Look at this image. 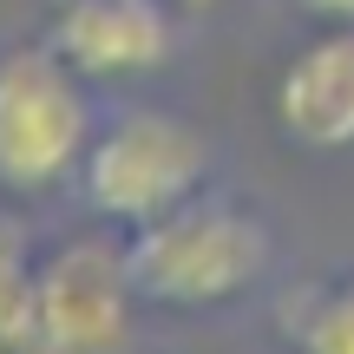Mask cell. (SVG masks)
I'll return each instance as SVG.
<instances>
[{
  "mask_svg": "<svg viewBox=\"0 0 354 354\" xmlns=\"http://www.w3.org/2000/svg\"><path fill=\"white\" fill-rule=\"evenodd\" d=\"M269 223L243 203L190 197L125 236V276L151 308H216L269 276Z\"/></svg>",
  "mask_w": 354,
  "mask_h": 354,
  "instance_id": "1",
  "label": "cell"
},
{
  "mask_svg": "<svg viewBox=\"0 0 354 354\" xmlns=\"http://www.w3.org/2000/svg\"><path fill=\"white\" fill-rule=\"evenodd\" d=\"M289 342L295 354H354V282L308 289L289 315Z\"/></svg>",
  "mask_w": 354,
  "mask_h": 354,
  "instance_id": "7",
  "label": "cell"
},
{
  "mask_svg": "<svg viewBox=\"0 0 354 354\" xmlns=\"http://www.w3.org/2000/svg\"><path fill=\"white\" fill-rule=\"evenodd\" d=\"M86 145V79L59 59V46H13L0 59V190H53L66 171H79Z\"/></svg>",
  "mask_w": 354,
  "mask_h": 354,
  "instance_id": "2",
  "label": "cell"
},
{
  "mask_svg": "<svg viewBox=\"0 0 354 354\" xmlns=\"http://www.w3.org/2000/svg\"><path fill=\"white\" fill-rule=\"evenodd\" d=\"M276 118L308 151L354 145V26H328L308 39L276 79Z\"/></svg>",
  "mask_w": 354,
  "mask_h": 354,
  "instance_id": "6",
  "label": "cell"
},
{
  "mask_svg": "<svg viewBox=\"0 0 354 354\" xmlns=\"http://www.w3.org/2000/svg\"><path fill=\"white\" fill-rule=\"evenodd\" d=\"M0 354H7V348H0Z\"/></svg>",
  "mask_w": 354,
  "mask_h": 354,
  "instance_id": "12",
  "label": "cell"
},
{
  "mask_svg": "<svg viewBox=\"0 0 354 354\" xmlns=\"http://www.w3.org/2000/svg\"><path fill=\"white\" fill-rule=\"evenodd\" d=\"M171 7H190V13H197V7H216V0H171Z\"/></svg>",
  "mask_w": 354,
  "mask_h": 354,
  "instance_id": "11",
  "label": "cell"
},
{
  "mask_svg": "<svg viewBox=\"0 0 354 354\" xmlns=\"http://www.w3.org/2000/svg\"><path fill=\"white\" fill-rule=\"evenodd\" d=\"M171 0H59L53 46L79 79H131L171 59Z\"/></svg>",
  "mask_w": 354,
  "mask_h": 354,
  "instance_id": "5",
  "label": "cell"
},
{
  "mask_svg": "<svg viewBox=\"0 0 354 354\" xmlns=\"http://www.w3.org/2000/svg\"><path fill=\"white\" fill-rule=\"evenodd\" d=\"M131 302L138 289L125 276V243H66L33 269V335L79 354H112L125 342Z\"/></svg>",
  "mask_w": 354,
  "mask_h": 354,
  "instance_id": "4",
  "label": "cell"
},
{
  "mask_svg": "<svg viewBox=\"0 0 354 354\" xmlns=\"http://www.w3.org/2000/svg\"><path fill=\"white\" fill-rule=\"evenodd\" d=\"M210 171V145L171 112H118L105 131H92L79 158V190L105 223H151L197 197Z\"/></svg>",
  "mask_w": 354,
  "mask_h": 354,
  "instance_id": "3",
  "label": "cell"
},
{
  "mask_svg": "<svg viewBox=\"0 0 354 354\" xmlns=\"http://www.w3.org/2000/svg\"><path fill=\"white\" fill-rule=\"evenodd\" d=\"M33 335V256L26 230L0 216V348H20Z\"/></svg>",
  "mask_w": 354,
  "mask_h": 354,
  "instance_id": "8",
  "label": "cell"
},
{
  "mask_svg": "<svg viewBox=\"0 0 354 354\" xmlns=\"http://www.w3.org/2000/svg\"><path fill=\"white\" fill-rule=\"evenodd\" d=\"M302 13H315V20H328V26H354V0H295Z\"/></svg>",
  "mask_w": 354,
  "mask_h": 354,
  "instance_id": "9",
  "label": "cell"
},
{
  "mask_svg": "<svg viewBox=\"0 0 354 354\" xmlns=\"http://www.w3.org/2000/svg\"><path fill=\"white\" fill-rule=\"evenodd\" d=\"M7 354H79V348H66V342H46V335H26L20 348H7Z\"/></svg>",
  "mask_w": 354,
  "mask_h": 354,
  "instance_id": "10",
  "label": "cell"
}]
</instances>
